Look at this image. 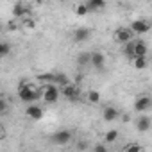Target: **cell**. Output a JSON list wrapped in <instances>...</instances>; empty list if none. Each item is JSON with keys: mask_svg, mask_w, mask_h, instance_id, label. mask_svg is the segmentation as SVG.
<instances>
[{"mask_svg": "<svg viewBox=\"0 0 152 152\" xmlns=\"http://www.w3.org/2000/svg\"><path fill=\"white\" fill-rule=\"evenodd\" d=\"M90 36H91V31L88 27H79V29H75L73 34H72V38H73L75 43H84V41L90 39Z\"/></svg>", "mask_w": 152, "mask_h": 152, "instance_id": "8", "label": "cell"}, {"mask_svg": "<svg viewBox=\"0 0 152 152\" xmlns=\"http://www.w3.org/2000/svg\"><path fill=\"white\" fill-rule=\"evenodd\" d=\"M11 54V45L7 43V41H2V43H0V56H2V57H7Z\"/></svg>", "mask_w": 152, "mask_h": 152, "instance_id": "22", "label": "cell"}, {"mask_svg": "<svg viewBox=\"0 0 152 152\" xmlns=\"http://www.w3.org/2000/svg\"><path fill=\"white\" fill-rule=\"evenodd\" d=\"M95 150H97V152H106L107 148H106V145H100V143H99V145H95Z\"/></svg>", "mask_w": 152, "mask_h": 152, "instance_id": "27", "label": "cell"}, {"mask_svg": "<svg viewBox=\"0 0 152 152\" xmlns=\"http://www.w3.org/2000/svg\"><path fill=\"white\" fill-rule=\"evenodd\" d=\"M113 38H115V41L124 45V43H127V41H131L134 38V32H132L131 27H120V29H116L113 32Z\"/></svg>", "mask_w": 152, "mask_h": 152, "instance_id": "4", "label": "cell"}, {"mask_svg": "<svg viewBox=\"0 0 152 152\" xmlns=\"http://www.w3.org/2000/svg\"><path fill=\"white\" fill-rule=\"evenodd\" d=\"M72 131H68V129H61V131H57V132H54L52 134V141L56 143V145H66V143H70L72 141Z\"/></svg>", "mask_w": 152, "mask_h": 152, "instance_id": "6", "label": "cell"}, {"mask_svg": "<svg viewBox=\"0 0 152 152\" xmlns=\"http://www.w3.org/2000/svg\"><path fill=\"white\" fill-rule=\"evenodd\" d=\"M102 118L106 122H116L120 118V111L116 107H113V106H107V107L102 109Z\"/></svg>", "mask_w": 152, "mask_h": 152, "instance_id": "10", "label": "cell"}, {"mask_svg": "<svg viewBox=\"0 0 152 152\" xmlns=\"http://www.w3.org/2000/svg\"><path fill=\"white\" fill-rule=\"evenodd\" d=\"M18 99L25 104H31V102H36L38 99H41V90H38L36 86L22 81L20 83V88H18Z\"/></svg>", "mask_w": 152, "mask_h": 152, "instance_id": "1", "label": "cell"}, {"mask_svg": "<svg viewBox=\"0 0 152 152\" xmlns=\"http://www.w3.org/2000/svg\"><path fill=\"white\" fill-rule=\"evenodd\" d=\"M59 97H61L59 84H56V83H47V84L41 88V99H43L47 104H54V102H57Z\"/></svg>", "mask_w": 152, "mask_h": 152, "instance_id": "2", "label": "cell"}, {"mask_svg": "<svg viewBox=\"0 0 152 152\" xmlns=\"http://www.w3.org/2000/svg\"><path fill=\"white\" fill-rule=\"evenodd\" d=\"M75 13H77L79 16H86V15H90V9H88L86 2H83V4H79L77 7H75Z\"/></svg>", "mask_w": 152, "mask_h": 152, "instance_id": "23", "label": "cell"}, {"mask_svg": "<svg viewBox=\"0 0 152 152\" xmlns=\"http://www.w3.org/2000/svg\"><path fill=\"white\" fill-rule=\"evenodd\" d=\"M150 27H152V23H150L148 20H134V22H131V29H132V32L138 34V36L147 34V32L150 31Z\"/></svg>", "mask_w": 152, "mask_h": 152, "instance_id": "5", "label": "cell"}, {"mask_svg": "<svg viewBox=\"0 0 152 152\" xmlns=\"http://www.w3.org/2000/svg\"><path fill=\"white\" fill-rule=\"evenodd\" d=\"M124 150H141V145H136V143H129V145H125L124 147Z\"/></svg>", "mask_w": 152, "mask_h": 152, "instance_id": "24", "label": "cell"}, {"mask_svg": "<svg viewBox=\"0 0 152 152\" xmlns=\"http://www.w3.org/2000/svg\"><path fill=\"white\" fill-rule=\"evenodd\" d=\"M124 56L129 57V59H132V57L136 56V41H134V39L124 43Z\"/></svg>", "mask_w": 152, "mask_h": 152, "instance_id": "15", "label": "cell"}, {"mask_svg": "<svg viewBox=\"0 0 152 152\" xmlns=\"http://www.w3.org/2000/svg\"><path fill=\"white\" fill-rule=\"evenodd\" d=\"M13 15H15V18H27V15H31V9L25 7L22 2H18L13 7Z\"/></svg>", "mask_w": 152, "mask_h": 152, "instance_id": "14", "label": "cell"}, {"mask_svg": "<svg viewBox=\"0 0 152 152\" xmlns=\"http://www.w3.org/2000/svg\"><path fill=\"white\" fill-rule=\"evenodd\" d=\"M77 66H91V52H81L77 56Z\"/></svg>", "mask_w": 152, "mask_h": 152, "instance_id": "16", "label": "cell"}, {"mask_svg": "<svg viewBox=\"0 0 152 152\" xmlns=\"http://www.w3.org/2000/svg\"><path fill=\"white\" fill-rule=\"evenodd\" d=\"M61 95L66 99V100H77L79 97H81V90H79V86H77V83H70V84H66V86H63V90H61Z\"/></svg>", "mask_w": 152, "mask_h": 152, "instance_id": "3", "label": "cell"}, {"mask_svg": "<svg viewBox=\"0 0 152 152\" xmlns=\"http://www.w3.org/2000/svg\"><path fill=\"white\" fill-rule=\"evenodd\" d=\"M25 115H27L31 120H41V118H43V107H39L38 104L31 102V104H27Z\"/></svg>", "mask_w": 152, "mask_h": 152, "instance_id": "9", "label": "cell"}, {"mask_svg": "<svg viewBox=\"0 0 152 152\" xmlns=\"http://www.w3.org/2000/svg\"><path fill=\"white\" fill-rule=\"evenodd\" d=\"M104 64H106V56L102 52H91V66L100 70L104 68Z\"/></svg>", "mask_w": 152, "mask_h": 152, "instance_id": "12", "label": "cell"}, {"mask_svg": "<svg viewBox=\"0 0 152 152\" xmlns=\"http://www.w3.org/2000/svg\"><path fill=\"white\" fill-rule=\"evenodd\" d=\"M118 136H120V132H118L116 129H111V131H107V132L104 134V140H106L107 143H113V141L118 140Z\"/></svg>", "mask_w": 152, "mask_h": 152, "instance_id": "21", "label": "cell"}, {"mask_svg": "<svg viewBox=\"0 0 152 152\" xmlns=\"http://www.w3.org/2000/svg\"><path fill=\"white\" fill-rule=\"evenodd\" d=\"M86 99H88L91 104H99V102H100V93H99L97 90H90V91L86 93Z\"/></svg>", "mask_w": 152, "mask_h": 152, "instance_id": "20", "label": "cell"}, {"mask_svg": "<svg viewBox=\"0 0 152 152\" xmlns=\"http://www.w3.org/2000/svg\"><path fill=\"white\" fill-rule=\"evenodd\" d=\"M150 127H152V120H150L148 116H140V118L136 120V129H138V132H147Z\"/></svg>", "mask_w": 152, "mask_h": 152, "instance_id": "13", "label": "cell"}, {"mask_svg": "<svg viewBox=\"0 0 152 152\" xmlns=\"http://www.w3.org/2000/svg\"><path fill=\"white\" fill-rule=\"evenodd\" d=\"M54 83L59 86H66V84H70V77L63 72H57V73H54Z\"/></svg>", "mask_w": 152, "mask_h": 152, "instance_id": "18", "label": "cell"}, {"mask_svg": "<svg viewBox=\"0 0 152 152\" xmlns=\"http://www.w3.org/2000/svg\"><path fill=\"white\" fill-rule=\"evenodd\" d=\"M147 52H148L147 43H145V41H136V56H147ZM136 56H134V57H136Z\"/></svg>", "mask_w": 152, "mask_h": 152, "instance_id": "19", "label": "cell"}, {"mask_svg": "<svg viewBox=\"0 0 152 152\" xmlns=\"http://www.w3.org/2000/svg\"><path fill=\"white\" fill-rule=\"evenodd\" d=\"M90 13H100L106 9V0H86Z\"/></svg>", "mask_w": 152, "mask_h": 152, "instance_id": "11", "label": "cell"}, {"mask_svg": "<svg viewBox=\"0 0 152 152\" xmlns=\"http://www.w3.org/2000/svg\"><path fill=\"white\" fill-rule=\"evenodd\" d=\"M132 64L136 70H145L148 66V61H147V56H136L132 57Z\"/></svg>", "mask_w": 152, "mask_h": 152, "instance_id": "17", "label": "cell"}, {"mask_svg": "<svg viewBox=\"0 0 152 152\" xmlns=\"http://www.w3.org/2000/svg\"><path fill=\"white\" fill-rule=\"evenodd\" d=\"M150 106H152V99L148 95H140L134 100V111L136 113H145L147 109H150Z\"/></svg>", "mask_w": 152, "mask_h": 152, "instance_id": "7", "label": "cell"}, {"mask_svg": "<svg viewBox=\"0 0 152 152\" xmlns=\"http://www.w3.org/2000/svg\"><path fill=\"white\" fill-rule=\"evenodd\" d=\"M0 111H2V113H6L7 111V100L2 97V99H0Z\"/></svg>", "mask_w": 152, "mask_h": 152, "instance_id": "26", "label": "cell"}, {"mask_svg": "<svg viewBox=\"0 0 152 152\" xmlns=\"http://www.w3.org/2000/svg\"><path fill=\"white\" fill-rule=\"evenodd\" d=\"M23 25H25L27 29H32V27L36 25V22H34L32 18H23Z\"/></svg>", "mask_w": 152, "mask_h": 152, "instance_id": "25", "label": "cell"}]
</instances>
